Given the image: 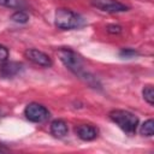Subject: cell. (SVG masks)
Listing matches in <instances>:
<instances>
[{
	"mask_svg": "<svg viewBox=\"0 0 154 154\" xmlns=\"http://www.w3.org/2000/svg\"><path fill=\"white\" fill-rule=\"evenodd\" d=\"M58 57L60 59V61L65 65L66 69H69L72 73H75L76 76H78L81 79H83L84 82H87L90 85H95V78L85 70L84 64L82 58L73 52L70 48H60L58 51Z\"/></svg>",
	"mask_w": 154,
	"mask_h": 154,
	"instance_id": "cell-1",
	"label": "cell"
},
{
	"mask_svg": "<svg viewBox=\"0 0 154 154\" xmlns=\"http://www.w3.org/2000/svg\"><path fill=\"white\" fill-rule=\"evenodd\" d=\"M85 23L84 18L70 10V8H57L55 13H54V24L58 29L61 30H73V29H78L81 26H83Z\"/></svg>",
	"mask_w": 154,
	"mask_h": 154,
	"instance_id": "cell-2",
	"label": "cell"
},
{
	"mask_svg": "<svg viewBox=\"0 0 154 154\" xmlns=\"http://www.w3.org/2000/svg\"><path fill=\"white\" fill-rule=\"evenodd\" d=\"M109 118L113 123H116L124 132L129 135H134L138 126V118L134 113L125 109H113L109 112Z\"/></svg>",
	"mask_w": 154,
	"mask_h": 154,
	"instance_id": "cell-3",
	"label": "cell"
},
{
	"mask_svg": "<svg viewBox=\"0 0 154 154\" xmlns=\"http://www.w3.org/2000/svg\"><path fill=\"white\" fill-rule=\"evenodd\" d=\"M24 116L29 122L43 123L49 118V111L41 103L30 102L24 108Z\"/></svg>",
	"mask_w": 154,
	"mask_h": 154,
	"instance_id": "cell-4",
	"label": "cell"
},
{
	"mask_svg": "<svg viewBox=\"0 0 154 154\" xmlns=\"http://www.w3.org/2000/svg\"><path fill=\"white\" fill-rule=\"evenodd\" d=\"M90 4L93 7L108 12V13H119V12H125L129 10V7L117 0H90Z\"/></svg>",
	"mask_w": 154,
	"mask_h": 154,
	"instance_id": "cell-5",
	"label": "cell"
},
{
	"mask_svg": "<svg viewBox=\"0 0 154 154\" xmlns=\"http://www.w3.org/2000/svg\"><path fill=\"white\" fill-rule=\"evenodd\" d=\"M24 57L29 61H31V63H34L38 66H42V67H51L53 65V60L48 54H46L42 51L35 49V48L26 49L24 52Z\"/></svg>",
	"mask_w": 154,
	"mask_h": 154,
	"instance_id": "cell-6",
	"label": "cell"
},
{
	"mask_svg": "<svg viewBox=\"0 0 154 154\" xmlns=\"http://www.w3.org/2000/svg\"><path fill=\"white\" fill-rule=\"evenodd\" d=\"M76 135L82 140V141H93L99 135V130L97 128H95L94 125L90 124H82L78 125L76 129Z\"/></svg>",
	"mask_w": 154,
	"mask_h": 154,
	"instance_id": "cell-7",
	"label": "cell"
},
{
	"mask_svg": "<svg viewBox=\"0 0 154 154\" xmlns=\"http://www.w3.org/2000/svg\"><path fill=\"white\" fill-rule=\"evenodd\" d=\"M23 70V65L20 63H16V61H10V63H4L1 65L0 69V75L5 78H10V77H14L17 76L20 71Z\"/></svg>",
	"mask_w": 154,
	"mask_h": 154,
	"instance_id": "cell-8",
	"label": "cell"
},
{
	"mask_svg": "<svg viewBox=\"0 0 154 154\" xmlns=\"http://www.w3.org/2000/svg\"><path fill=\"white\" fill-rule=\"evenodd\" d=\"M69 132L67 124L61 119H55L51 123V134L57 138H64Z\"/></svg>",
	"mask_w": 154,
	"mask_h": 154,
	"instance_id": "cell-9",
	"label": "cell"
},
{
	"mask_svg": "<svg viewBox=\"0 0 154 154\" xmlns=\"http://www.w3.org/2000/svg\"><path fill=\"white\" fill-rule=\"evenodd\" d=\"M140 134L146 137H152L154 135V122L153 119L146 120L141 126H140Z\"/></svg>",
	"mask_w": 154,
	"mask_h": 154,
	"instance_id": "cell-10",
	"label": "cell"
},
{
	"mask_svg": "<svg viewBox=\"0 0 154 154\" xmlns=\"http://www.w3.org/2000/svg\"><path fill=\"white\" fill-rule=\"evenodd\" d=\"M11 19L18 24H25L29 22V14L25 11H17L11 16Z\"/></svg>",
	"mask_w": 154,
	"mask_h": 154,
	"instance_id": "cell-11",
	"label": "cell"
},
{
	"mask_svg": "<svg viewBox=\"0 0 154 154\" xmlns=\"http://www.w3.org/2000/svg\"><path fill=\"white\" fill-rule=\"evenodd\" d=\"M142 95H143V99L150 105L153 106L154 105V90H153V85H146L142 90Z\"/></svg>",
	"mask_w": 154,
	"mask_h": 154,
	"instance_id": "cell-12",
	"label": "cell"
},
{
	"mask_svg": "<svg viewBox=\"0 0 154 154\" xmlns=\"http://www.w3.org/2000/svg\"><path fill=\"white\" fill-rule=\"evenodd\" d=\"M0 5L10 8H17L20 5V0H0Z\"/></svg>",
	"mask_w": 154,
	"mask_h": 154,
	"instance_id": "cell-13",
	"label": "cell"
},
{
	"mask_svg": "<svg viewBox=\"0 0 154 154\" xmlns=\"http://www.w3.org/2000/svg\"><path fill=\"white\" fill-rule=\"evenodd\" d=\"M136 54H137V52H136L135 49H131V48H125V49H122V51L119 52V55H120L122 58H126V59L132 58V57H135Z\"/></svg>",
	"mask_w": 154,
	"mask_h": 154,
	"instance_id": "cell-14",
	"label": "cell"
},
{
	"mask_svg": "<svg viewBox=\"0 0 154 154\" xmlns=\"http://www.w3.org/2000/svg\"><path fill=\"white\" fill-rule=\"evenodd\" d=\"M8 54H10V52H8L7 47L0 45V64H4L5 61H7Z\"/></svg>",
	"mask_w": 154,
	"mask_h": 154,
	"instance_id": "cell-15",
	"label": "cell"
},
{
	"mask_svg": "<svg viewBox=\"0 0 154 154\" xmlns=\"http://www.w3.org/2000/svg\"><path fill=\"white\" fill-rule=\"evenodd\" d=\"M107 31L109 34H120L122 32V26L120 25H117V24H109L107 25Z\"/></svg>",
	"mask_w": 154,
	"mask_h": 154,
	"instance_id": "cell-16",
	"label": "cell"
},
{
	"mask_svg": "<svg viewBox=\"0 0 154 154\" xmlns=\"http://www.w3.org/2000/svg\"><path fill=\"white\" fill-rule=\"evenodd\" d=\"M8 152V148H6L5 146H0V153H6Z\"/></svg>",
	"mask_w": 154,
	"mask_h": 154,
	"instance_id": "cell-17",
	"label": "cell"
}]
</instances>
